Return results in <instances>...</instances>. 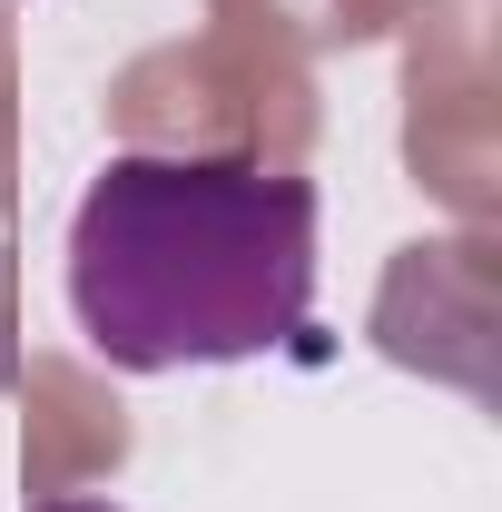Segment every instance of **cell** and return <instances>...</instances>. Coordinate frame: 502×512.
<instances>
[{
	"label": "cell",
	"instance_id": "obj_2",
	"mask_svg": "<svg viewBox=\"0 0 502 512\" xmlns=\"http://www.w3.org/2000/svg\"><path fill=\"white\" fill-rule=\"evenodd\" d=\"M40 512H119V503H40Z\"/></svg>",
	"mask_w": 502,
	"mask_h": 512
},
{
	"label": "cell",
	"instance_id": "obj_1",
	"mask_svg": "<svg viewBox=\"0 0 502 512\" xmlns=\"http://www.w3.org/2000/svg\"><path fill=\"white\" fill-rule=\"evenodd\" d=\"M315 306V178L266 158H109L69 217V316L99 365H247Z\"/></svg>",
	"mask_w": 502,
	"mask_h": 512
}]
</instances>
